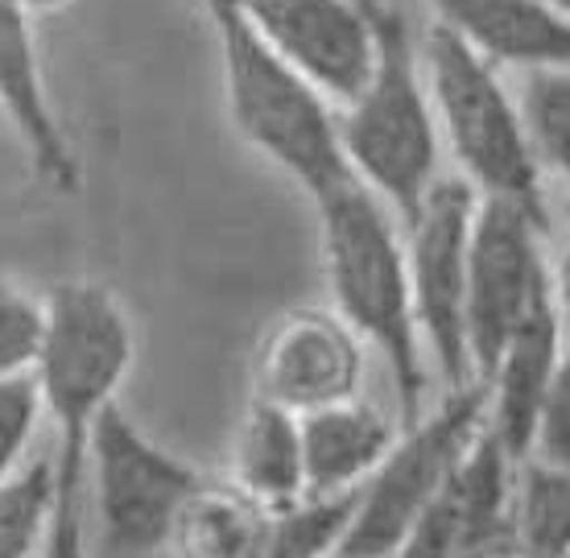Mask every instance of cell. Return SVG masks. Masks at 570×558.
Here are the masks:
<instances>
[{
	"label": "cell",
	"instance_id": "484cf974",
	"mask_svg": "<svg viewBox=\"0 0 570 558\" xmlns=\"http://www.w3.org/2000/svg\"><path fill=\"white\" fill-rule=\"evenodd\" d=\"M29 13H50V9H62L67 0H21Z\"/></svg>",
	"mask_w": 570,
	"mask_h": 558
},
{
	"label": "cell",
	"instance_id": "44dd1931",
	"mask_svg": "<svg viewBox=\"0 0 570 558\" xmlns=\"http://www.w3.org/2000/svg\"><path fill=\"white\" fill-rule=\"evenodd\" d=\"M46 344V294L0 273V381L33 376Z\"/></svg>",
	"mask_w": 570,
	"mask_h": 558
},
{
	"label": "cell",
	"instance_id": "277c9868",
	"mask_svg": "<svg viewBox=\"0 0 570 558\" xmlns=\"http://www.w3.org/2000/svg\"><path fill=\"white\" fill-rule=\"evenodd\" d=\"M340 141L352 174L389 203L401 224H410L439 183V116L414 29L389 4L372 79L356 100L343 104Z\"/></svg>",
	"mask_w": 570,
	"mask_h": 558
},
{
	"label": "cell",
	"instance_id": "ffe728a7",
	"mask_svg": "<svg viewBox=\"0 0 570 558\" xmlns=\"http://www.w3.org/2000/svg\"><path fill=\"white\" fill-rule=\"evenodd\" d=\"M521 116L542 170L570 186V67L521 71Z\"/></svg>",
	"mask_w": 570,
	"mask_h": 558
},
{
	"label": "cell",
	"instance_id": "f1b7e54d",
	"mask_svg": "<svg viewBox=\"0 0 570 558\" xmlns=\"http://www.w3.org/2000/svg\"><path fill=\"white\" fill-rule=\"evenodd\" d=\"M327 558H347V555H340V550H335V555H327Z\"/></svg>",
	"mask_w": 570,
	"mask_h": 558
},
{
	"label": "cell",
	"instance_id": "e0dca14e",
	"mask_svg": "<svg viewBox=\"0 0 570 558\" xmlns=\"http://www.w3.org/2000/svg\"><path fill=\"white\" fill-rule=\"evenodd\" d=\"M232 484L269 505L273 513L306 497V459H302V422L265 398L248 401V414L232 451Z\"/></svg>",
	"mask_w": 570,
	"mask_h": 558
},
{
	"label": "cell",
	"instance_id": "8992f818",
	"mask_svg": "<svg viewBox=\"0 0 570 558\" xmlns=\"http://www.w3.org/2000/svg\"><path fill=\"white\" fill-rule=\"evenodd\" d=\"M488 427V385L471 381L446 389V401L430 418L405 427L381 468L360 484L356 513L343 533L340 555L347 558H393L414 521L430 509L442 484L455 476L471 443Z\"/></svg>",
	"mask_w": 570,
	"mask_h": 558
},
{
	"label": "cell",
	"instance_id": "603a6c76",
	"mask_svg": "<svg viewBox=\"0 0 570 558\" xmlns=\"http://www.w3.org/2000/svg\"><path fill=\"white\" fill-rule=\"evenodd\" d=\"M42 389L38 376H4L0 381V480L26 463V451L42 422Z\"/></svg>",
	"mask_w": 570,
	"mask_h": 558
},
{
	"label": "cell",
	"instance_id": "5b68a950",
	"mask_svg": "<svg viewBox=\"0 0 570 558\" xmlns=\"http://www.w3.org/2000/svg\"><path fill=\"white\" fill-rule=\"evenodd\" d=\"M132 369V323L112 290L71 277L46 294V344L38 360L42 410L55 422V459L87 463L91 422Z\"/></svg>",
	"mask_w": 570,
	"mask_h": 558
},
{
	"label": "cell",
	"instance_id": "7c38bea8",
	"mask_svg": "<svg viewBox=\"0 0 570 558\" xmlns=\"http://www.w3.org/2000/svg\"><path fill=\"white\" fill-rule=\"evenodd\" d=\"M0 108L26 145L33 174L58 195H71L79 186V161L46 91L33 13L21 0H0Z\"/></svg>",
	"mask_w": 570,
	"mask_h": 558
},
{
	"label": "cell",
	"instance_id": "83f0119b",
	"mask_svg": "<svg viewBox=\"0 0 570 558\" xmlns=\"http://www.w3.org/2000/svg\"><path fill=\"white\" fill-rule=\"evenodd\" d=\"M203 9H207V4H219V0H199ZM236 4H240V0H236ZM364 4H385V0H364Z\"/></svg>",
	"mask_w": 570,
	"mask_h": 558
},
{
	"label": "cell",
	"instance_id": "7a4b0ae2",
	"mask_svg": "<svg viewBox=\"0 0 570 558\" xmlns=\"http://www.w3.org/2000/svg\"><path fill=\"white\" fill-rule=\"evenodd\" d=\"M207 17L219 42L224 96L236 133L261 158L289 174L311 203L352 183L356 174L343 158L335 104L261 38L240 4H207Z\"/></svg>",
	"mask_w": 570,
	"mask_h": 558
},
{
	"label": "cell",
	"instance_id": "7402d4cb",
	"mask_svg": "<svg viewBox=\"0 0 570 558\" xmlns=\"http://www.w3.org/2000/svg\"><path fill=\"white\" fill-rule=\"evenodd\" d=\"M42 558L87 555V463H55V517L46 530Z\"/></svg>",
	"mask_w": 570,
	"mask_h": 558
},
{
	"label": "cell",
	"instance_id": "2e32d148",
	"mask_svg": "<svg viewBox=\"0 0 570 558\" xmlns=\"http://www.w3.org/2000/svg\"><path fill=\"white\" fill-rule=\"evenodd\" d=\"M273 533V509L232 480H203L174 517V558H261Z\"/></svg>",
	"mask_w": 570,
	"mask_h": 558
},
{
	"label": "cell",
	"instance_id": "ba28073f",
	"mask_svg": "<svg viewBox=\"0 0 570 558\" xmlns=\"http://www.w3.org/2000/svg\"><path fill=\"white\" fill-rule=\"evenodd\" d=\"M546 232L517 203L480 199L475 207L468 253V352L475 381H488L517 327L554 298V273L542 253Z\"/></svg>",
	"mask_w": 570,
	"mask_h": 558
},
{
	"label": "cell",
	"instance_id": "6da1fadb",
	"mask_svg": "<svg viewBox=\"0 0 570 558\" xmlns=\"http://www.w3.org/2000/svg\"><path fill=\"white\" fill-rule=\"evenodd\" d=\"M314 207L323 236V273L335 302L331 311L385 356L401 418L410 427L422 418L426 398V344L417 331L410 257L393 212L360 178L335 186Z\"/></svg>",
	"mask_w": 570,
	"mask_h": 558
},
{
	"label": "cell",
	"instance_id": "5bb4252c",
	"mask_svg": "<svg viewBox=\"0 0 570 558\" xmlns=\"http://www.w3.org/2000/svg\"><path fill=\"white\" fill-rule=\"evenodd\" d=\"M446 29L497 67H570V21L550 0H426Z\"/></svg>",
	"mask_w": 570,
	"mask_h": 558
},
{
	"label": "cell",
	"instance_id": "4316f807",
	"mask_svg": "<svg viewBox=\"0 0 570 558\" xmlns=\"http://www.w3.org/2000/svg\"><path fill=\"white\" fill-rule=\"evenodd\" d=\"M550 4H554L558 13H562V17H567V21H570V0H550Z\"/></svg>",
	"mask_w": 570,
	"mask_h": 558
},
{
	"label": "cell",
	"instance_id": "9a60e30c",
	"mask_svg": "<svg viewBox=\"0 0 570 558\" xmlns=\"http://www.w3.org/2000/svg\"><path fill=\"white\" fill-rule=\"evenodd\" d=\"M306 497L352 492L368 480L401 439L397 422L364 398H347L302 414Z\"/></svg>",
	"mask_w": 570,
	"mask_h": 558
},
{
	"label": "cell",
	"instance_id": "52a82bcc",
	"mask_svg": "<svg viewBox=\"0 0 570 558\" xmlns=\"http://www.w3.org/2000/svg\"><path fill=\"white\" fill-rule=\"evenodd\" d=\"M207 476L157 447L116 401L87 434V501L104 542L120 555H154L170 542L174 517Z\"/></svg>",
	"mask_w": 570,
	"mask_h": 558
},
{
	"label": "cell",
	"instance_id": "9c48e42d",
	"mask_svg": "<svg viewBox=\"0 0 570 558\" xmlns=\"http://www.w3.org/2000/svg\"><path fill=\"white\" fill-rule=\"evenodd\" d=\"M480 195L468 178H439L405 224V257L422 344L446 389L475 381L468 352V253Z\"/></svg>",
	"mask_w": 570,
	"mask_h": 558
},
{
	"label": "cell",
	"instance_id": "4fadbf2b",
	"mask_svg": "<svg viewBox=\"0 0 570 558\" xmlns=\"http://www.w3.org/2000/svg\"><path fill=\"white\" fill-rule=\"evenodd\" d=\"M562 360V306L558 294L542 302L533 315L517 327V335L504 344L497 369L488 372V430L500 439V447L521 463L529 459L538 410L546 401V389L554 381V369Z\"/></svg>",
	"mask_w": 570,
	"mask_h": 558
},
{
	"label": "cell",
	"instance_id": "d6986e66",
	"mask_svg": "<svg viewBox=\"0 0 570 558\" xmlns=\"http://www.w3.org/2000/svg\"><path fill=\"white\" fill-rule=\"evenodd\" d=\"M55 517V456H33L0 480V558L42 555Z\"/></svg>",
	"mask_w": 570,
	"mask_h": 558
},
{
	"label": "cell",
	"instance_id": "cb8c5ba5",
	"mask_svg": "<svg viewBox=\"0 0 570 558\" xmlns=\"http://www.w3.org/2000/svg\"><path fill=\"white\" fill-rule=\"evenodd\" d=\"M529 459L570 468V347H562L554 381L546 389L538 427H533V443H529Z\"/></svg>",
	"mask_w": 570,
	"mask_h": 558
},
{
	"label": "cell",
	"instance_id": "30bf717a",
	"mask_svg": "<svg viewBox=\"0 0 570 558\" xmlns=\"http://www.w3.org/2000/svg\"><path fill=\"white\" fill-rule=\"evenodd\" d=\"M236 4V0H232ZM244 17L331 104L364 91L381 50L385 4L364 0H240Z\"/></svg>",
	"mask_w": 570,
	"mask_h": 558
},
{
	"label": "cell",
	"instance_id": "8fae6325",
	"mask_svg": "<svg viewBox=\"0 0 570 558\" xmlns=\"http://www.w3.org/2000/svg\"><path fill=\"white\" fill-rule=\"evenodd\" d=\"M364 340L335 311L302 306L273 323L253 356V398L289 414H311L335 401L360 398Z\"/></svg>",
	"mask_w": 570,
	"mask_h": 558
},
{
	"label": "cell",
	"instance_id": "3957f363",
	"mask_svg": "<svg viewBox=\"0 0 570 558\" xmlns=\"http://www.w3.org/2000/svg\"><path fill=\"white\" fill-rule=\"evenodd\" d=\"M417 50H422V71L439 116V133L463 170L459 178H468L480 199L517 203L550 228L542 161L529 141L521 100L504 87L500 67L475 55L442 21H434L417 38Z\"/></svg>",
	"mask_w": 570,
	"mask_h": 558
},
{
	"label": "cell",
	"instance_id": "ac0fdd59",
	"mask_svg": "<svg viewBox=\"0 0 570 558\" xmlns=\"http://www.w3.org/2000/svg\"><path fill=\"white\" fill-rule=\"evenodd\" d=\"M513 542L525 558H570V468L542 459L517 463Z\"/></svg>",
	"mask_w": 570,
	"mask_h": 558
},
{
	"label": "cell",
	"instance_id": "d4e9b609",
	"mask_svg": "<svg viewBox=\"0 0 570 558\" xmlns=\"http://www.w3.org/2000/svg\"><path fill=\"white\" fill-rule=\"evenodd\" d=\"M558 306L570 319V186H567V207H562V257H558V282H554Z\"/></svg>",
	"mask_w": 570,
	"mask_h": 558
}]
</instances>
